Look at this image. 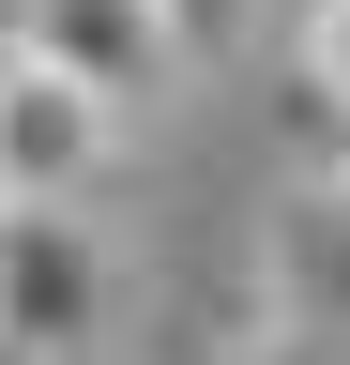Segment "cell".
I'll list each match as a JSON object with an SVG mask.
<instances>
[{"instance_id": "obj_1", "label": "cell", "mask_w": 350, "mask_h": 365, "mask_svg": "<svg viewBox=\"0 0 350 365\" xmlns=\"http://www.w3.org/2000/svg\"><path fill=\"white\" fill-rule=\"evenodd\" d=\"M107 153H122V107H92L76 76L0 46V213H76L107 182Z\"/></svg>"}, {"instance_id": "obj_2", "label": "cell", "mask_w": 350, "mask_h": 365, "mask_svg": "<svg viewBox=\"0 0 350 365\" xmlns=\"http://www.w3.org/2000/svg\"><path fill=\"white\" fill-rule=\"evenodd\" d=\"M92 335H107V244L76 213H0V350L76 365Z\"/></svg>"}, {"instance_id": "obj_3", "label": "cell", "mask_w": 350, "mask_h": 365, "mask_svg": "<svg viewBox=\"0 0 350 365\" xmlns=\"http://www.w3.org/2000/svg\"><path fill=\"white\" fill-rule=\"evenodd\" d=\"M16 61L76 76L92 107H138V91H168V76H183L153 0H16Z\"/></svg>"}, {"instance_id": "obj_4", "label": "cell", "mask_w": 350, "mask_h": 365, "mask_svg": "<svg viewBox=\"0 0 350 365\" xmlns=\"http://www.w3.org/2000/svg\"><path fill=\"white\" fill-rule=\"evenodd\" d=\"M274 289L304 304L320 365H350V198H335V182H320V198L289 213V244H274Z\"/></svg>"}, {"instance_id": "obj_5", "label": "cell", "mask_w": 350, "mask_h": 365, "mask_svg": "<svg viewBox=\"0 0 350 365\" xmlns=\"http://www.w3.org/2000/svg\"><path fill=\"white\" fill-rule=\"evenodd\" d=\"M289 61H304V107H320V122H350V0H320V16H304V46H289Z\"/></svg>"}, {"instance_id": "obj_6", "label": "cell", "mask_w": 350, "mask_h": 365, "mask_svg": "<svg viewBox=\"0 0 350 365\" xmlns=\"http://www.w3.org/2000/svg\"><path fill=\"white\" fill-rule=\"evenodd\" d=\"M153 16H168V61H198V46L244 31V0H153Z\"/></svg>"}, {"instance_id": "obj_7", "label": "cell", "mask_w": 350, "mask_h": 365, "mask_svg": "<svg viewBox=\"0 0 350 365\" xmlns=\"http://www.w3.org/2000/svg\"><path fill=\"white\" fill-rule=\"evenodd\" d=\"M335 198H350V122H335Z\"/></svg>"}, {"instance_id": "obj_8", "label": "cell", "mask_w": 350, "mask_h": 365, "mask_svg": "<svg viewBox=\"0 0 350 365\" xmlns=\"http://www.w3.org/2000/svg\"><path fill=\"white\" fill-rule=\"evenodd\" d=\"M0 365H16V350H0Z\"/></svg>"}]
</instances>
